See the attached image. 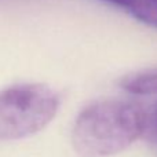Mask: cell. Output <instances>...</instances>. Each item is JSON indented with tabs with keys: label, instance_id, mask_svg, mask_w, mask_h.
<instances>
[{
	"label": "cell",
	"instance_id": "obj_3",
	"mask_svg": "<svg viewBox=\"0 0 157 157\" xmlns=\"http://www.w3.org/2000/svg\"><path fill=\"white\" fill-rule=\"evenodd\" d=\"M157 29V0H102Z\"/></svg>",
	"mask_w": 157,
	"mask_h": 157
},
{
	"label": "cell",
	"instance_id": "obj_2",
	"mask_svg": "<svg viewBox=\"0 0 157 157\" xmlns=\"http://www.w3.org/2000/svg\"><path fill=\"white\" fill-rule=\"evenodd\" d=\"M59 95L41 83H25L0 91V141H15L41 131L59 109Z\"/></svg>",
	"mask_w": 157,
	"mask_h": 157
},
{
	"label": "cell",
	"instance_id": "obj_1",
	"mask_svg": "<svg viewBox=\"0 0 157 157\" xmlns=\"http://www.w3.org/2000/svg\"><path fill=\"white\" fill-rule=\"evenodd\" d=\"M147 112L125 99H101L77 114L72 146L81 157H109L130 147L145 135Z\"/></svg>",
	"mask_w": 157,
	"mask_h": 157
},
{
	"label": "cell",
	"instance_id": "obj_4",
	"mask_svg": "<svg viewBox=\"0 0 157 157\" xmlns=\"http://www.w3.org/2000/svg\"><path fill=\"white\" fill-rule=\"evenodd\" d=\"M119 86L134 95L157 94V68L134 72L120 78Z\"/></svg>",
	"mask_w": 157,
	"mask_h": 157
},
{
	"label": "cell",
	"instance_id": "obj_5",
	"mask_svg": "<svg viewBox=\"0 0 157 157\" xmlns=\"http://www.w3.org/2000/svg\"><path fill=\"white\" fill-rule=\"evenodd\" d=\"M145 135L149 141L157 144V102L153 106L152 112L147 113V121H146V130Z\"/></svg>",
	"mask_w": 157,
	"mask_h": 157
}]
</instances>
